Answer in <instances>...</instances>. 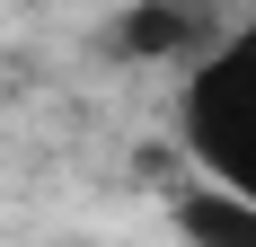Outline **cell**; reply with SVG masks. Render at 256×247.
Returning <instances> with one entry per match:
<instances>
[{
    "mask_svg": "<svg viewBox=\"0 0 256 247\" xmlns=\"http://www.w3.org/2000/svg\"><path fill=\"white\" fill-rule=\"evenodd\" d=\"M177 132L194 150V176H212V186H230V194L256 203V26L248 36H221L186 71Z\"/></svg>",
    "mask_w": 256,
    "mask_h": 247,
    "instance_id": "obj_1",
    "label": "cell"
},
{
    "mask_svg": "<svg viewBox=\"0 0 256 247\" xmlns=\"http://www.w3.org/2000/svg\"><path fill=\"white\" fill-rule=\"evenodd\" d=\"M168 221H177L186 247H256V203L230 194V186H212V176H186L168 194Z\"/></svg>",
    "mask_w": 256,
    "mask_h": 247,
    "instance_id": "obj_2",
    "label": "cell"
},
{
    "mask_svg": "<svg viewBox=\"0 0 256 247\" xmlns=\"http://www.w3.org/2000/svg\"><path fill=\"white\" fill-rule=\"evenodd\" d=\"M115 44L124 53H142V62H186V53H194V62H204V18H186V9H124V18H115Z\"/></svg>",
    "mask_w": 256,
    "mask_h": 247,
    "instance_id": "obj_3",
    "label": "cell"
}]
</instances>
